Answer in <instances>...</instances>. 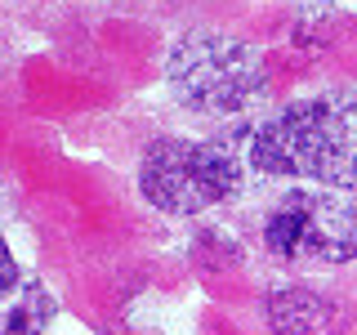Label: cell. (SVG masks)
<instances>
[{
    "mask_svg": "<svg viewBox=\"0 0 357 335\" xmlns=\"http://www.w3.org/2000/svg\"><path fill=\"white\" fill-rule=\"evenodd\" d=\"M273 327L277 335H340V308L331 304L326 295H317V290L308 286H286L273 295Z\"/></svg>",
    "mask_w": 357,
    "mask_h": 335,
    "instance_id": "obj_5",
    "label": "cell"
},
{
    "mask_svg": "<svg viewBox=\"0 0 357 335\" xmlns=\"http://www.w3.org/2000/svg\"><path fill=\"white\" fill-rule=\"evenodd\" d=\"M241 184V156L215 139H156L139 161V188L156 210L197 215L219 206Z\"/></svg>",
    "mask_w": 357,
    "mask_h": 335,
    "instance_id": "obj_2",
    "label": "cell"
},
{
    "mask_svg": "<svg viewBox=\"0 0 357 335\" xmlns=\"http://www.w3.org/2000/svg\"><path fill=\"white\" fill-rule=\"evenodd\" d=\"M18 290V264H14V255H9V246L0 241V299H9Z\"/></svg>",
    "mask_w": 357,
    "mask_h": 335,
    "instance_id": "obj_7",
    "label": "cell"
},
{
    "mask_svg": "<svg viewBox=\"0 0 357 335\" xmlns=\"http://www.w3.org/2000/svg\"><path fill=\"white\" fill-rule=\"evenodd\" d=\"M174 94L188 107L223 117L241 112L264 89V67L241 40L219 36V31H188L165 59Z\"/></svg>",
    "mask_w": 357,
    "mask_h": 335,
    "instance_id": "obj_3",
    "label": "cell"
},
{
    "mask_svg": "<svg viewBox=\"0 0 357 335\" xmlns=\"http://www.w3.org/2000/svg\"><path fill=\"white\" fill-rule=\"evenodd\" d=\"M54 318V299L45 286H18L9 299H0V335H45Z\"/></svg>",
    "mask_w": 357,
    "mask_h": 335,
    "instance_id": "obj_6",
    "label": "cell"
},
{
    "mask_svg": "<svg viewBox=\"0 0 357 335\" xmlns=\"http://www.w3.org/2000/svg\"><path fill=\"white\" fill-rule=\"evenodd\" d=\"M264 241L286 264H349L357 260V206L340 193L295 188L268 210Z\"/></svg>",
    "mask_w": 357,
    "mask_h": 335,
    "instance_id": "obj_4",
    "label": "cell"
},
{
    "mask_svg": "<svg viewBox=\"0 0 357 335\" xmlns=\"http://www.w3.org/2000/svg\"><path fill=\"white\" fill-rule=\"evenodd\" d=\"M250 165L282 179L357 188V94H317L290 103L255 130Z\"/></svg>",
    "mask_w": 357,
    "mask_h": 335,
    "instance_id": "obj_1",
    "label": "cell"
}]
</instances>
